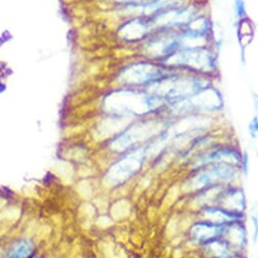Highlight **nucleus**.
Masks as SVG:
<instances>
[{
    "instance_id": "nucleus-15",
    "label": "nucleus",
    "mask_w": 258,
    "mask_h": 258,
    "mask_svg": "<svg viewBox=\"0 0 258 258\" xmlns=\"http://www.w3.org/2000/svg\"><path fill=\"white\" fill-rule=\"evenodd\" d=\"M231 258H245L243 256V253H235Z\"/></svg>"
},
{
    "instance_id": "nucleus-9",
    "label": "nucleus",
    "mask_w": 258,
    "mask_h": 258,
    "mask_svg": "<svg viewBox=\"0 0 258 258\" xmlns=\"http://www.w3.org/2000/svg\"><path fill=\"white\" fill-rule=\"evenodd\" d=\"M236 36L238 40V44L243 52L249 47V45L252 43L254 36H255V26L253 24V21L247 17L245 19H242L240 21H236Z\"/></svg>"
},
{
    "instance_id": "nucleus-13",
    "label": "nucleus",
    "mask_w": 258,
    "mask_h": 258,
    "mask_svg": "<svg viewBox=\"0 0 258 258\" xmlns=\"http://www.w3.org/2000/svg\"><path fill=\"white\" fill-rule=\"evenodd\" d=\"M247 129H248V134L250 138L254 140L258 138V113L251 118L250 122L248 123Z\"/></svg>"
},
{
    "instance_id": "nucleus-4",
    "label": "nucleus",
    "mask_w": 258,
    "mask_h": 258,
    "mask_svg": "<svg viewBox=\"0 0 258 258\" xmlns=\"http://www.w3.org/2000/svg\"><path fill=\"white\" fill-rule=\"evenodd\" d=\"M243 153L231 145H213L207 148L196 159L195 170L214 163H225L241 168Z\"/></svg>"
},
{
    "instance_id": "nucleus-14",
    "label": "nucleus",
    "mask_w": 258,
    "mask_h": 258,
    "mask_svg": "<svg viewBox=\"0 0 258 258\" xmlns=\"http://www.w3.org/2000/svg\"><path fill=\"white\" fill-rule=\"evenodd\" d=\"M251 220L253 226V242L256 243L258 241V216H253Z\"/></svg>"
},
{
    "instance_id": "nucleus-7",
    "label": "nucleus",
    "mask_w": 258,
    "mask_h": 258,
    "mask_svg": "<svg viewBox=\"0 0 258 258\" xmlns=\"http://www.w3.org/2000/svg\"><path fill=\"white\" fill-rule=\"evenodd\" d=\"M237 253H243L248 243L247 230L244 221L230 223L224 226L221 237Z\"/></svg>"
},
{
    "instance_id": "nucleus-5",
    "label": "nucleus",
    "mask_w": 258,
    "mask_h": 258,
    "mask_svg": "<svg viewBox=\"0 0 258 258\" xmlns=\"http://www.w3.org/2000/svg\"><path fill=\"white\" fill-rule=\"evenodd\" d=\"M156 32L150 18L135 17L120 27L119 36L126 42H145Z\"/></svg>"
},
{
    "instance_id": "nucleus-8",
    "label": "nucleus",
    "mask_w": 258,
    "mask_h": 258,
    "mask_svg": "<svg viewBox=\"0 0 258 258\" xmlns=\"http://www.w3.org/2000/svg\"><path fill=\"white\" fill-rule=\"evenodd\" d=\"M201 220L209 221L218 225H227L234 222L244 221V214H237L215 206H204L200 210Z\"/></svg>"
},
{
    "instance_id": "nucleus-12",
    "label": "nucleus",
    "mask_w": 258,
    "mask_h": 258,
    "mask_svg": "<svg viewBox=\"0 0 258 258\" xmlns=\"http://www.w3.org/2000/svg\"><path fill=\"white\" fill-rule=\"evenodd\" d=\"M232 10H233V16L236 19V21H240L242 19L249 17L245 0H233Z\"/></svg>"
},
{
    "instance_id": "nucleus-11",
    "label": "nucleus",
    "mask_w": 258,
    "mask_h": 258,
    "mask_svg": "<svg viewBox=\"0 0 258 258\" xmlns=\"http://www.w3.org/2000/svg\"><path fill=\"white\" fill-rule=\"evenodd\" d=\"M33 253V246L29 241H22L13 251H11L9 258H30Z\"/></svg>"
},
{
    "instance_id": "nucleus-1",
    "label": "nucleus",
    "mask_w": 258,
    "mask_h": 258,
    "mask_svg": "<svg viewBox=\"0 0 258 258\" xmlns=\"http://www.w3.org/2000/svg\"><path fill=\"white\" fill-rule=\"evenodd\" d=\"M164 63L180 72L217 79L220 71L219 49L214 45L182 48Z\"/></svg>"
},
{
    "instance_id": "nucleus-10",
    "label": "nucleus",
    "mask_w": 258,
    "mask_h": 258,
    "mask_svg": "<svg viewBox=\"0 0 258 258\" xmlns=\"http://www.w3.org/2000/svg\"><path fill=\"white\" fill-rule=\"evenodd\" d=\"M208 258H231L235 252L222 238L213 240L202 246Z\"/></svg>"
},
{
    "instance_id": "nucleus-2",
    "label": "nucleus",
    "mask_w": 258,
    "mask_h": 258,
    "mask_svg": "<svg viewBox=\"0 0 258 258\" xmlns=\"http://www.w3.org/2000/svg\"><path fill=\"white\" fill-rule=\"evenodd\" d=\"M176 71L163 62L150 59L129 64L120 72L118 80L124 88L146 90L167 79Z\"/></svg>"
},
{
    "instance_id": "nucleus-3",
    "label": "nucleus",
    "mask_w": 258,
    "mask_h": 258,
    "mask_svg": "<svg viewBox=\"0 0 258 258\" xmlns=\"http://www.w3.org/2000/svg\"><path fill=\"white\" fill-rule=\"evenodd\" d=\"M240 170L239 166L225 163H214L204 166L195 170L196 175L192 180V186L201 191L212 186L231 184L238 176Z\"/></svg>"
},
{
    "instance_id": "nucleus-6",
    "label": "nucleus",
    "mask_w": 258,
    "mask_h": 258,
    "mask_svg": "<svg viewBox=\"0 0 258 258\" xmlns=\"http://www.w3.org/2000/svg\"><path fill=\"white\" fill-rule=\"evenodd\" d=\"M224 226L225 225H218L205 220L197 221L189 229V238L195 244L203 246L213 240L221 238Z\"/></svg>"
}]
</instances>
